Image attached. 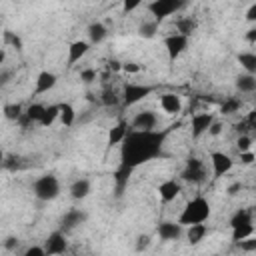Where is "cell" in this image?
I'll use <instances>...</instances> for the list:
<instances>
[{
  "label": "cell",
  "instance_id": "cell-1",
  "mask_svg": "<svg viewBox=\"0 0 256 256\" xmlns=\"http://www.w3.org/2000/svg\"><path fill=\"white\" fill-rule=\"evenodd\" d=\"M168 130H128L120 142V164L138 168L140 164L156 158L162 150Z\"/></svg>",
  "mask_w": 256,
  "mask_h": 256
},
{
  "label": "cell",
  "instance_id": "cell-2",
  "mask_svg": "<svg viewBox=\"0 0 256 256\" xmlns=\"http://www.w3.org/2000/svg\"><path fill=\"white\" fill-rule=\"evenodd\" d=\"M208 216H210V204H208V200L202 198V196H196V198H192L184 206V210H182V214L178 218V224H182V226L200 224V222H206Z\"/></svg>",
  "mask_w": 256,
  "mask_h": 256
},
{
  "label": "cell",
  "instance_id": "cell-3",
  "mask_svg": "<svg viewBox=\"0 0 256 256\" xmlns=\"http://www.w3.org/2000/svg\"><path fill=\"white\" fill-rule=\"evenodd\" d=\"M34 196L42 202H48V200H54L58 194H60V184H58V178L52 176V174H46V176H40L34 186Z\"/></svg>",
  "mask_w": 256,
  "mask_h": 256
},
{
  "label": "cell",
  "instance_id": "cell-4",
  "mask_svg": "<svg viewBox=\"0 0 256 256\" xmlns=\"http://www.w3.org/2000/svg\"><path fill=\"white\" fill-rule=\"evenodd\" d=\"M182 180L192 182V184L204 182L206 180V166H204V162L200 158H196V156H190L186 160L184 170H182Z\"/></svg>",
  "mask_w": 256,
  "mask_h": 256
},
{
  "label": "cell",
  "instance_id": "cell-5",
  "mask_svg": "<svg viewBox=\"0 0 256 256\" xmlns=\"http://www.w3.org/2000/svg\"><path fill=\"white\" fill-rule=\"evenodd\" d=\"M148 10H150V14L154 16L156 22H162L164 18L172 16L174 12H178L180 4H178V0H154V2H150Z\"/></svg>",
  "mask_w": 256,
  "mask_h": 256
},
{
  "label": "cell",
  "instance_id": "cell-6",
  "mask_svg": "<svg viewBox=\"0 0 256 256\" xmlns=\"http://www.w3.org/2000/svg\"><path fill=\"white\" fill-rule=\"evenodd\" d=\"M152 92V86H146V84H126L124 86V92H122V102L126 106H132L140 100H144L148 94Z\"/></svg>",
  "mask_w": 256,
  "mask_h": 256
},
{
  "label": "cell",
  "instance_id": "cell-7",
  "mask_svg": "<svg viewBox=\"0 0 256 256\" xmlns=\"http://www.w3.org/2000/svg\"><path fill=\"white\" fill-rule=\"evenodd\" d=\"M164 46H166V52H168V58L170 60H176L188 46V36L184 34H170L166 40H164Z\"/></svg>",
  "mask_w": 256,
  "mask_h": 256
},
{
  "label": "cell",
  "instance_id": "cell-8",
  "mask_svg": "<svg viewBox=\"0 0 256 256\" xmlns=\"http://www.w3.org/2000/svg\"><path fill=\"white\" fill-rule=\"evenodd\" d=\"M210 164H212V174L214 178H222L224 174H228L232 170V158L224 152H212L210 154Z\"/></svg>",
  "mask_w": 256,
  "mask_h": 256
},
{
  "label": "cell",
  "instance_id": "cell-9",
  "mask_svg": "<svg viewBox=\"0 0 256 256\" xmlns=\"http://www.w3.org/2000/svg\"><path fill=\"white\" fill-rule=\"evenodd\" d=\"M156 122H158V118H156V114L152 110H142V112H138L134 116L132 128L134 130H154Z\"/></svg>",
  "mask_w": 256,
  "mask_h": 256
},
{
  "label": "cell",
  "instance_id": "cell-10",
  "mask_svg": "<svg viewBox=\"0 0 256 256\" xmlns=\"http://www.w3.org/2000/svg\"><path fill=\"white\" fill-rule=\"evenodd\" d=\"M212 120H214V116L210 112H198V114H194L192 116V136L198 138L204 132H208V126L212 124Z\"/></svg>",
  "mask_w": 256,
  "mask_h": 256
},
{
  "label": "cell",
  "instance_id": "cell-11",
  "mask_svg": "<svg viewBox=\"0 0 256 256\" xmlns=\"http://www.w3.org/2000/svg\"><path fill=\"white\" fill-rule=\"evenodd\" d=\"M182 192V186H180V182H176V180H164L160 186H158V196H160V200L162 202H172V200H176V196Z\"/></svg>",
  "mask_w": 256,
  "mask_h": 256
},
{
  "label": "cell",
  "instance_id": "cell-12",
  "mask_svg": "<svg viewBox=\"0 0 256 256\" xmlns=\"http://www.w3.org/2000/svg\"><path fill=\"white\" fill-rule=\"evenodd\" d=\"M66 238H64V234L62 232H52L50 236H48V240H46V244H44V250H46V254H64L66 252Z\"/></svg>",
  "mask_w": 256,
  "mask_h": 256
},
{
  "label": "cell",
  "instance_id": "cell-13",
  "mask_svg": "<svg viewBox=\"0 0 256 256\" xmlns=\"http://www.w3.org/2000/svg\"><path fill=\"white\" fill-rule=\"evenodd\" d=\"M160 108L166 112V114H178L182 110V100L178 94L174 92H166L160 96Z\"/></svg>",
  "mask_w": 256,
  "mask_h": 256
},
{
  "label": "cell",
  "instance_id": "cell-14",
  "mask_svg": "<svg viewBox=\"0 0 256 256\" xmlns=\"http://www.w3.org/2000/svg\"><path fill=\"white\" fill-rule=\"evenodd\" d=\"M182 234V224L178 222H160L158 224V236L162 240H178Z\"/></svg>",
  "mask_w": 256,
  "mask_h": 256
},
{
  "label": "cell",
  "instance_id": "cell-15",
  "mask_svg": "<svg viewBox=\"0 0 256 256\" xmlns=\"http://www.w3.org/2000/svg\"><path fill=\"white\" fill-rule=\"evenodd\" d=\"M88 50H90V44H88L86 40H76V42H72L70 48H68V66L76 64L80 58H84Z\"/></svg>",
  "mask_w": 256,
  "mask_h": 256
},
{
  "label": "cell",
  "instance_id": "cell-16",
  "mask_svg": "<svg viewBox=\"0 0 256 256\" xmlns=\"http://www.w3.org/2000/svg\"><path fill=\"white\" fill-rule=\"evenodd\" d=\"M56 80H58V78H56L54 72H48V70L40 72L38 78H36V94H44V92L52 90V88L56 86Z\"/></svg>",
  "mask_w": 256,
  "mask_h": 256
},
{
  "label": "cell",
  "instance_id": "cell-17",
  "mask_svg": "<svg viewBox=\"0 0 256 256\" xmlns=\"http://www.w3.org/2000/svg\"><path fill=\"white\" fill-rule=\"evenodd\" d=\"M84 220H86V212H82V210H68V212L62 216L60 224H62L64 230H72V228H76L78 224H82Z\"/></svg>",
  "mask_w": 256,
  "mask_h": 256
},
{
  "label": "cell",
  "instance_id": "cell-18",
  "mask_svg": "<svg viewBox=\"0 0 256 256\" xmlns=\"http://www.w3.org/2000/svg\"><path fill=\"white\" fill-rule=\"evenodd\" d=\"M132 170H134V168H128V166L120 164V168L114 172V182H116V196H120V194L124 192V188H126V184H128V178H130Z\"/></svg>",
  "mask_w": 256,
  "mask_h": 256
},
{
  "label": "cell",
  "instance_id": "cell-19",
  "mask_svg": "<svg viewBox=\"0 0 256 256\" xmlns=\"http://www.w3.org/2000/svg\"><path fill=\"white\" fill-rule=\"evenodd\" d=\"M88 194H90V182H88L86 178H78V180L72 182V186H70V196H72L74 200H82V198H86Z\"/></svg>",
  "mask_w": 256,
  "mask_h": 256
},
{
  "label": "cell",
  "instance_id": "cell-20",
  "mask_svg": "<svg viewBox=\"0 0 256 256\" xmlns=\"http://www.w3.org/2000/svg\"><path fill=\"white\" fill-rule=\"evenodd\" d=\"M128 130H130V126L122 120V122H118L114 128H110V132H108V144L110 146H114V144H120L122 140H124V136L128 134Z\"/></svg>",
  "mask_w": 256,
  "mask_h": 256
},
{
  "label": "cell",
  "instance_id": "cell-21",
  "mask_svg": "<svg viewBox=\"0 0 256 256\" xmlns=\"http://www.w3.org/2000/svg\"><path fill=\"white\" fill-rule=\"evenodd\" d=\"M244 224H254V214L250 208H240L234 212L232 220H230V226L236 228V226H244Z\"/></svg>",
  "mask_w": 256,
  "mask_h": 256
},
{
  "label": "cell",
  "instance_id": "cell-22",
  "mask_svg": "<svg viewBox=\"0 0 256 256\" xmlns=\"http://www.w3.org/2000/svg\"><path fill=\"white\" fill-rule=\"evenodd\" d=\"M106 34H108V30H106V26L102 22H94V24L88 26V36H90L92 44H100L106 38Z\"/></svg>",
  "mask_w": 256,
  "mask_h": 256
},
{
  "label": "cell",
  "instance_id": "cell-23",
  "mask_svg": "<svg viewBox=\"0 0 256 256\" xmlns=\"http://www.w3.org/2000/svg\"><path fill=\"white\" fill-rule=\"evenodd\" d=\"M236 88L240 92H254L256 90V76L254 74H242L236 78Z\"/></svg>",
  "mask_w": 256,
  "mask_h": 256
},
{
  "label": "cell",
  "instance_id": "cell-24",
  "mask_svg": "<svg viewBox=\"0 0 256 256\" xmlns=\"http://www.w3.org/2000/svg\"><path fill=\"white\" fill-rule=\"evenodd\" d=\"M204 236H206V226H204V222H200V224H190V226H188L186 238H188L190 244H198Z\"/></svg>",
  "mask_w": 256,
  "mask_h": 256
},
{
  "label": "cell",
  "instance_id": "cell-25",
  "mask_svg": "<svg viewBox=\"0 0 256 256\" xmlns=\"http://www.w3.org/2000/svg\"><path fill=\"white\" fill-rule=\"evenodd\" d=\"M238 62H240V66L248 74H254L256 72V54L254 52H240L238 54Z\"/></svg>",
  "mask_w": 256,
  "mask_h": 256
},
{
  "label": "cell",
  "instance_id": "cell-26",
  "mask_svg": "<svg viewBox=\"0 0 256 256\" xmlns=\"http://www.w3.org/2000/svg\"><path fill=\"white\" fill-rule=\"evenodd\" d=\"M58 118L64 126H72L74 120H76V112L72 108V104H60V110H58Z\"/></svg>",
  "mask_w": 256,
  "mask_h": 256
},
{
  "label": "cell",
  "instance_id": "cell-27",
  "mask_svg": "<svg viewBox=\"0 0 256 256\" xmlns=\"http://www.w3.org/2000/svg\"><path fill=\"white\" fill-rule=\"evenodd\" d=\"M176 30H178V34L192 36L194 30H196V20H192V18H178L176 20Z\"/></svg>",
  "mask_w": 256,
  "mask_h": 256
},
{
  "label": "cell",
  "instance_id": "cell-28",
  "mask_svg": "<svg viewBox=\"0 0 256 256\" xmlns=\"http://www.w3.org/2000/svg\"><path fill=\"white\" fill-rule=\"evenodd\" d=\"M58 110H60V104L44 106V112H42V116H40V124H42V126H50V124L58 118Z\"/></svg>",
  "mask_w": 256,
  "mask_h": 256
},
{
  "label": "cell",
  "instance_id": "cell-29",
  "mask_svg": "<svg viewBox=\"0 0 256 256\" xmlns=\"http://www.w3.org/2000/svg\"><path fill=\"white\" fill-rule=\"evenodd\" d=\"M252 234H254V224H244V226L232 228V240H234V242H238V240H242V238H248V236H252Z\"/></svg>",
  "mask_w": 256,
  "mask_h": 256
},
{
  "label": "cell",
  "instance_id": "cell-30",
  "mask_svg": "<svg viewBox=\"0 0 256 256\" xmlns=\"http://www.w3.org/2000/svg\"><path fill=\"white\" fill-rule=\"evenodd\" d=\"M102 104H104V106H118V104H120V96H118V92L106 88V90L102 92Z\"/></svg>",
  "mask_w": 256,
  "mask_h": 256
},
{
  "label": "cell",
  "instance_id": "cell-31",
  "mask_svg": "<svg viewBox=\"0 0 256 256\" xmlns=\"http://www.w3.org/2000/svg\"><path fill=\"white\" fill-rule=\"evenodd\" d=\"M220 110H222V114H234V112L240 110V100H238V98H226V100L222 102Z\"/></svg>",
  "mask_w": 256,
  "mask_h": 256
},
{
  "label": "cell",
  "instance_id": "cell-32",
  "mask_svg": "<svg viewBox=\"0 0 256 256\" xmlns=\"http://www.w3.org/2000/svg\"><path fill=\"white\" fill-rule=\"evenodd\" d=\"M22 112H24V108H22L20 104H6V106H4V116H6L8 120H18Z\"/></svg>",
  "mask_w": 256,
  "mask_h": 256
},
{
  "label": "cell",
  "instance_id": "cell-33",
  "mask_svg": "<svg viewBox=\"0 0 256 256\" xmlns=\"http://www.w3.org/2000/svg\"><path fill=\"white\" fill-rule=\"evenodd\" d=\"M156 30H158V22L152 20V22H144L138 32H140V36H144V38H152V36L156 34Z\"/></svg>",
  "mask_w": 256,
  "mask_h": 256
},
{
  "label": "cell",
  "instance_id": "cell-34",
  "mask_svg": "<svg viewBox=\"0 0 256 256\" xmlns=\"http://www.w3.org/2000/svg\"><path fill=\"white\" fill-rule=\"evenodd\" d=\"M24 112H26V116H28L30 120L40 122V116H42V112H44V106H42V104H30Z\"/></svg>",
  "mask_w": 256,
  "mask_h": 256
},
{
  "label": "cell",
  "instance_id": "cell-35",
  "mask_svg": "<svg viewBox=\"0 0 256 256\" xmlns=\"http://www.w3.org/2000/svg\"><path fill=\"white\" fill-rule=\"evenodd\" d=\"M4 42H6V44H12L16 50H22V40H20L14 32H10V30L4 32Z\"/></svg>",
  "mask_w": 256,
  "mask_h": 256
},
{
  "label": "cell",
  "instance_id": "cell-36",
  "mask_svg": "<svg viewBox=\"0 0 256 256\" xmlns=\"http://www.w3.org/2000/svg\"><path fill=\"white\" fill-rule=\"evenodd\" d=\"M238 150L240 152H244V150H250L252 148V138L248 136V134H240V138H238Z\"/></svg>",
  "mask_w": 256,
  "mask_h": 256
},
{
  "label": "cell",
  "instance_id": "cell-37",
  "mask_svg": "<svg viewBox=\"0 0 256 256\" xmlns=\"http://www.w3.org/2000/svg\"><path fill=\"white\" fill-rule=\"evenodd\" d=\"M238 244H240V248H242V250H246V252H252V250H256V240H254L252 236H248V240H246V238L238 240Z\"/></svg>",
  "mask_w": 256,
  "mask_h": 256
},
{
  "label": "cell",
  "instance_id": "cell-38",
  "mask_svg": "<svg viewBox=\"0 0 256 256\" xmlns=\"http://www.w3.org/2000/svg\"><path fill=\"white\" fill-rule=\"evenodd\" d=\"M80 80H82V82H86V84H90V82H94V80H96V72H94L92 68H86V70H82V72H80Z\"/></svg>",
  "mask_w": 256,
  "mask_h": 256
},
{
  "label": "cell",
  "instance_id": "cell-39",
  "mask_svg": "<svg viewBox=\"0 0 256 256\" xmlns=\"http://www.w3.org/2000/svg\"><path fill=\"white\" fill-rule=\"evenodd\" d=\"M24 254L26 256H46V250H44V246H30Z\"/></svg>",
  "mask_w": 256,
  "mask_h": 256
},
{
  "label": "cell",
  "instance_id": "cell-40",
  "mask_svg": "<svg viewBox=\"0 0 256 256\" xmlns=\"http://www.w3.org/2000/svg\"><path fill=\"white\" fill-rule=\"evenodd\" d=\"M142 4V0H124L122 2V8H124V12H132L134 8H138Z\"/></svg>",
  "mask_w": 256,
  "mask_h": 256
},
{
  "label": "cell",
  "instance_id": "cell-41",
  "mask_svg": "<svg viewBox=\"0 0 256 256\" xmlns=\"http://www.w3.org/2000/svg\"><path fill=\"white\" fill-rule=\"evenodd\" d=\"M240 162H242V164H252V162H254V152H252V150L240 152Z\"/></svg>",
  "mask_w": 256,
  "mask_h": 256
},
{
  "label": "cell",
  "instance_id": "cell-42",
  "mask_svg": "<svg viewBox=\"0 0 256 256\" xmlns=\"http://www.w3.org/2000/svg\"><path fill=\"white\" fill-rule=\"evenodd\" d=\"M222 132V124L218 122V120H212V124L208 126V134H212V136H218Z\"/></svg>",
  "mask_w": 256,
  "mask_h": 256
},
{
  "label": "cell",
  "instance_id": "cell-43",
  "mask_svg": "<svg viewBox=\"0 0 256 256\" xmlns=\"http://www.w3.org/2000/svg\"><path fill=\"white\" fill-rule=\"evenodd\" d=\"M148 244H150V238L148 236H140L138 238V244H136V250H144Z\"/></svg>",
  "mask_w": 256,
  "mask_h": 256
},
{
  "label": "cell",
  "instance_id": "cell-44",
  "mask_svg": "<svg viewBox=\"0 0 256 256\" xmlns=\"http://www.w3.org/2000/svg\"><path fill=\"white\" fill-rule=\"evenodd\" d=\"M246 20H250V22L256 20V4H252V6L248 8V12H246Z\"/></svg>",
  "mask_w": 256,
  "mask_h": 256
},
{
  "label": "cell",
  "instance_id": "cell-45",
  "mask_svg": "<svg viewBox=\"0 0 256 256\" xmlns=\"http://www.w3.org/2000/svg\"><path fill=\"white\" fill-rule=\"evenodd\" d=\"M122 70H124V72H138L140 66H138V64H132V62H130V64L126 62V64H122Z\"/></svg>",
  "mask_w": 256,
  "mask_h": 256
},
{
  "label": "cell",
  "instance_id": "cell-46",
  "mask_svg": "<svg viewBox=\"0 0 256 256\" xmlns=\"http://www.w3.org/2000/svg\"><path fill=\"white\" fill-rule=\"evenodd\" d=\"M4 246H6L8 250H14V248H18V240H16V238H8V240L4 242Z\"/></svg>",
  "mask_w": 256,
  "mask_h": 256
},
{
  "label": "cell",
  "instance_id": "cell-47",
  "mask_svg": "<svg viewBox=\"0 0 256 256\" xmlns=\"http://www.w3.org/2000/svg\"><path fill=\"white\" fill-rule=\"evenodd\" d=\"M10 76H12V72H2V74H0V86H4V84L10 80Z\"/></svg>",
  "mask_w": 256,
  "mask_h": 256
},
{
  "label": "cell",
  "instance_id": "cell-48",
  "mask_svg": "<svg viewBox=\"0 0 256 256\" xmlns=\"http://www.w3.org/2000/svg\"><path fill=\"white\" fill-rule=\"evenodd\" d=\"M246 38H248V42H254L256 40V28H250L248 34H246Z\"/></svg>",
  "mask_w": 256,
  "mask_h": 256
},
{
  "label": "cell",
  "instance_id": "cell-49",
  "mask_svg": "<svg viewBox=\"0 0 256 256\" xmlns=\"http://www.w3.org/2000/svg\"><path fill=\"white\" fill-rule=\"evenodd\" d=\"M110 68H112V70H120V68H122V64H120L118 60H112V62H110Z\"/></svg>",
  "mask_w": 256,
  "mask_h": 256
},
{
  "label": "cell",
  "instance_id": "cell-50",
  "mask_svg": "<svg viewBox=\"0 0 256 256\" xmlns=\"http://www.w3.org/2000/svg\"><path fill=\"white\" fill-rule=\"evenodd\" d=\"M238 188H242V186H240V184H232V186L228 188V192H230V194H234V192H236Z\"/></svg>",
  "mask_w": 256,
  "mask_h": 256
},
{
  "label": "cell",
  "instance_id": "cell-51",
  "mask_svg": "<svg viewBox=\"0 0 256 256\" xmlns=\"http://www.w3.org/2000/svg\"><path fill=\"white\" fill-rule=\"evenodd\" d=\"M4 60H6V52L0 48V64H4Z\"/></svg>",
  "mask_w": 256,
  "mask_h": 256
},
{
  "label": "cell",
  "instance_id": "cell-52",
  "mask_svg": "<svg viewBox=\"0 0 256 256\" xmlns=\"http://www.w3.org/2000/svg\"><path fill=\"white\" fill-rule=\"evenodd\" d=\"M2 166H4V152L0 150V170H2Z\"/></svg>",
  "mask_w": 256,
  "mask_h": 256
},
{
  "label": "cell",
  "instance_id": "cell-53",
  "mask_svg": "<svg viewBox=\"0 0 256 256\" xmlns=\"http://www.w3.org/2000/svg\"><path fill=\"white\" fill-rule=\"evenodd\" d=\"M178 4H180V10H182V8L188 4V0H178Z\"/></svg>",
  "mask_w": 256,
  "mask_h": 256
}]
</instances>
